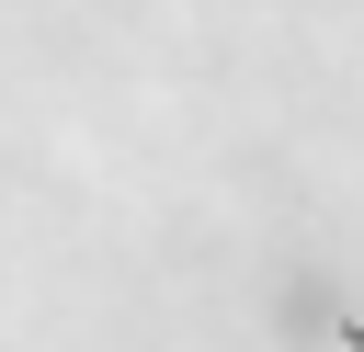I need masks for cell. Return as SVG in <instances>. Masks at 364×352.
<instances>
[{
  "label": "cell",
  "instance_id": "obj_1",
  "mask_svg": "<svg viewBox=\"0 0 364 352\" xmlns=\"http://www.w3.org/2000/svg\"><path fill=\"white\" fill-rule=\"evenodd\" d=\"M341 341H353V352H364V318H341Z\"/></svg>",
  "mask_w": 364,
  "mask_h": 352
}]
</instances>
